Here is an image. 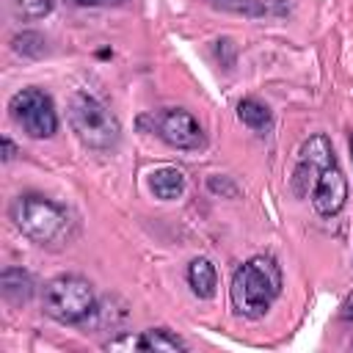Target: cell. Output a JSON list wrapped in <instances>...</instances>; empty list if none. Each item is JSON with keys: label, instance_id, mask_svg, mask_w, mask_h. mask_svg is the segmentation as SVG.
Segmentation results:
<instances>
[{"label": "cell", "instance_id": "obj_1", "mask_svg": "<svg viewBox=\"0 0 353 353\" xmlns=\"http://www.w3.org/2000/svg\"><path fill=\"white\" fill-rule=\"evenodd\" d=\"M281 295V268L273 256L254 254L232 273L229 301L237 317L262 320Z\"/></svg>", "mask_w": 353, "mask_h": 353}, {"label": "cell", "instance_id": "obj_2", "mask_svg": "<svg viewBox=\"0 0 353 353\" xmlns=\"http://www.w3.org/2000/svg\"><path fill=\"white\" fill-rule=\"evenodd\" d=\"M8 218L17 226V232H22L36 245H50V243L61 240L69 226L66 210L41 193L17 196L8 207Z\"/></svg>", "mask_w": 353, "mask_h": 353}, {"label": "cell", "instance_id": "obj_3", "mask_svg": "<svg viewBox=\"0 0 353 353\" xmlns=\"http://www.w3.org/2000/svg\"><path fill=\"white\" fill-rule=\"evenodd\" d=\"M69 124L80 143L97 152L113 149L121 138V124L116 113L88 91H74L69 97Z\"/></svg>", "mask_w": 353, "mask_h": 353}, {"label": "cell", "instance_id": "obj_4", "mask_svg": "<svg viewBox=\"0 0 353 353\" xmlns=\"http://www.w3.org/2000/svg\"><path fill=\"white\" fill-rule=\"evenodd\" d=\"M41 306L55 323L77 325V323L88 320L97 306L94 287L88 279H83L77 273H61L44 284Z\"/></svg>", "mask_w": 353, "mask_h": 353}, {"label": "cell", "instance_id": "obj_5", "mask_svg": "<svg viewBox=\"0 0 353 353\" xmlns=\"http://www.w3.org/2000/svg\"><path fill=\"white\" fill-rule=\"evenodd\" d=\"M8 116L11 121L30 138L44 141L58 132V110L47 91L41 88H19L8 99Z\"/></svg>", "mask_w": 353, "mask_h": 353}, {"label": "cell", "instance_id": "obj_6", "mask_svg": "<svg viewBox=\"0 0 353 353\" xmlns=\"http://www.w3.org/2000/svg\"><path fill=\"white\" fill-rule=\"evenodd\" d=\"M331 163H336V157H334V146H331L328 135H325V132L309 135V138L301 143L298 163H295V168H292V190H295V196H298V199H306V196L312 193V185H314L317 174H320L325 165H331Z\"/></svg>", "mask_w": 353, "mask_h": 353}, {"label": "cell", "instance_id": "obj_7", "mask_svg": "<svg viewBox=\"0 0 353 353\" xmlns=\"http://www.w3.org/2000/svg\"><path fill=\"white\" fill-rule=\"evenodd\" d=\"M154 132L160 141H165L171 149L193 152L204 146V130L196 121V116L185 108H165L154 119Z\"/></svg>", "mask_w": 353, "mask_h": 353}, {"label": "cell", "instance_id": "obj_8", "mask_svg": "<svg viewBox=\"0 0 353 353\" xmlns=\"http://www.w3.org/2000/svg\"><path fill=\"white\" fill-rule=\"evenodd\" d=\"M309 201H312L314 212L323 215V218H334L345 210V204H347V179H345L339 163H331L317 174V179L312 185V193H309Z\"/></svg>", "mask_w": 353, "mask_h": 353}, {"label": "cell", "instance_id": "obj_9", "mask_svg": "<svg viewBox=\"0 0 353 353\" xmlns=\"http://www.w3.org/2000/svg\"><path fill=\"white\" fill-rule=\"evenodd\" d=\"M185 188H188V179L174 165H160V168H154L149 174V190L160 201H176V199H182Z\"/></svg>", "mask_w": 353, "mask_h": 353}, {"label": "cell", "instance_id": "obj_10", "mask_svg": "<svg viewBox=\"0 0 353 353\" xmlns=\"http://www.w3.org/2000/svg\"><path fill=\"white\" fill-rule=\"evenodd\" d=\"M185 279H188L190 292L196 298H201V301H210L218 292V270H215V265L207 256L190 259V265L185 270Z\"/></svg>", "mask_w": 353, "mask_h": 353}, {"label": "cell", "instance_id": "obj_11", "mask_svg": "<svg viewBox=\"0 0 353 353\" xmlns=\"http://www.w3.org/2000/svg\"><path fill=\"white\" fill-rule=\"evenodd\" d=\"M0 292H3V298L8 303L25 306L33 298V292H36L33 276L25 268H3V273H0Z\"/></svg>", "mask_w": 353, "mask_h": 353}, {"label": "cell", "instance_id": "obj_12", "mask_svg": "<svg viewBox=\"0 0 353 353\" xmlns=\"http://www.w3.org/2000/svg\"><path fill=\"white\" fill-rule=\"evenodd\" d=\"M135 347L138 350H188L185 339L176 336L168 328H149L141 336H135Z\"/></svg>", "mask_w": 353, "mask_h": 353}, {"label": "cell", "instance_id": "obj_13", "mask_svg": "<svg viewBox=\"0 0 353 353\" xmlns=\"http://www.w3.org/2000/svg\"><path fill=\"white\" fill-rule=\"evenodd\" d=\"M237 119H240L245 127L262 132V130L270 127V108H268L265 102L254 99V97H245V99L237 102Z\"/></svg>", "mask_w": 353, "mask_h": 353}, {"label": "cell", "instance_id": "obj_14", "mask_svg": "<svg viewBox=\"0 0 353 353\" xmlns=\"http://www.w3.org/2000/svg\"><path fill=\"white\" fill-rule=\"evenodd\" d=\"M11 50L19 52V55H25V58H41L47 52V41L36 30H22V33H17L11 39Z\"/></svg>", "mask_w": 353, "mask_h": 353}, {"label": "cell", "instance_id": "obj_15", "mask_svg": "<svg viewBox=\"0 0 353 353\" xmlns=\"http://www.w3.org/2000/svg\"><path fill=\"white\" fill-rule=\"evenodd\" d=\"M212 8L229 11V14H240V17H262L268 11L265 0H207Z\"/></svg>", "mask_w": 353, "mask_h": 353}, {"label": "cell", "instance_id": "obj_16", "mask_svg": "<svg viewBox=\"0 0 353 353\" xmlns=\"http://www.w3.org/2000/svg\"><path fill=\"white\" fill-rule=\"evenodd\" d=\"M52 0H14V11L22 19H41L52 11Z\"/></svg>", "mask_w": 353, "mask_h": 353}, {"label": "cell", "instance_id": "obj_17", "mask_svg": "<svg viewBox=\"0 0 353 353\" xmlns=\"http://www.w3.org/2000/svg\"><path fill=\"white\" fill-rule=\"evenodd\" d=\"M207 188L212 190V193H218V196H226V199H234L240 190H237V185L229 179V176H218V174H212L210 179H207Z\"/></svg>", "mask_w": 353, "mask_h": 353}, {"label": "cell", "instance_id": "obj_18", "mask_svg": "<svg viewBox=\"0 0 353 353\" xmlns=\"http://www.w3.org/2000/svg\"><path fill=\"white\" fill-rule=\"evenodd\" d=\"M339 320H342L345 325H353V292L339 303Z\"/></svg>", "mask_w": 353, "mask_h": 353}, {"label": "cell", "instance_id": "obj_19", "mask_svg": "<svg viewBox=\"0 0 353 353\" xmlns=\"http://www.w3.org/2000/svg\"><path fill=\"white\" fill-rule=\"evenodd\" d=\"M0 146H3V163H11V160L17 157V146H14V141H11L8 135H3Z\"/></svg>", "mask_w": 353, "mask_h": 353}, {"label": "cell", "instance_id": "obj_20", "mask_svg": "<svg viewBox=\"0 0 353 353\" xmlns=\"http://www.w3.org/2000/svg\"><path fill=\"white\" fill-rule=\"evenodd\" d=\"M72 6H102V0H69Z\"/></svg>", "mask_w": 353, "mask_h": 353}, {"label": "cell", "instance_id": "obj_21", "mask_svg": "<svg viewBox=\"0 0 353 353\" xmlns=\"http://www.w3.org/2000/svg\"><path fill=\"white\" fill-rule=\"evenodd\" d=\"M347 146H350V160H353V132L347 135Z\"/></svg>", "mask_w": 353, "mask_h": 353}, {"label": "cell", "instance_id": "obj_22", "mask_svg": "<svg viewBox=\"0 0 353 353\" xmlns=\"http://www.w3.org/2000/svg\"><path fill=\"white\" fill-rule=\"evenodd\" d=\"M119 3H124V0H102V6H119Z\"/></svg>", "mask_w": 353, "mask_h": 353}]
</instances>
